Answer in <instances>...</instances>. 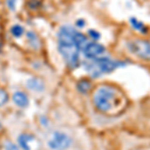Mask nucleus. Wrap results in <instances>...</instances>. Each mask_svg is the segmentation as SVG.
Returning <instances> with one entry per match:
<instances>
[{
    "label": "nucleus",
    "mask_w": 150,
    "mask_h": 150,
    "mask_svg": "<svg viewBox=\"0 0 150 150\" xmlns=\"http://www.w3.org/2000/svg\"><path fill=\"white\" fill-rule=\"evenodd\" d=\"M87 37L91 39V41H97L98 42L101 39V33L96 29H89L87 31Z\"/></svg>",
    "instance_id": "f8f14e48"
},
{
    "label": "nucleus",
    "mask_w": 150,
    "mask_h": 150,
    "mask_svg": "<svg viewBox=\"0 0 150 150\" xmlns=\"http://www.w3.org/2000/svg\"><path fill=\"white\" fill-rule=\"evenodd\" d=\"M92 102L98 112L117 115L126 107V97L121 90L111 84H102L94 90Z\"/></svg>",
    "instance_id": "f257e3e1"
},
{
    "label": "nucleus",
    "mask_w": 150,
    "mask_h": 150,
    "mask_svg": "<svg viewBox=\"0 0 150 150\" xmlns=\"http://www.w3.org/2000/svg\"><path fill=\"white\" fill-rule=\"evenodd\" d=\"M26 36H27V39L29 41V43L31 44V46L34 47V48H38V45H39V41H38L37 35H36L34 32H28Z\"/></svg>",
    "instance_id": "4468645a"
},
{
    "label": "nucleus",
    "mask_w": 150,
    "mask_h": 150,
    "mask_svg": "<svg viewBox=\"0 0 150 150\" xmlns=\"http://www.w3.org/2000/svg\"><path fill=\"white\" fill-rule=\"evenodd\" d=\"M40 5L39 0H29L28 1V7L31 9H36Z\"/></svg>",
    "instance_id": "dca6fc26"
},
{
    "label": "nucleus",
    "mask_w": 150,
    "mask_h": 150,
    "mask_svg": "<svg viewBox=\"0 0 150 150\" xmlns=\"http://www.w3.org/2000/svg\"><path fill=\"white\" fill-rule=\"evenodd\" d=\"M28 89L34 91V92H42L45 88V84L41 79L39 78H31L29 79L26 83Z\"/></svg>",
    "instance_id": "0eeeda50"
},
{
    "label": "nucleus",
    "mask_w": 150,
    "mask_h": 150,
    "mask_svg": "<svg viewBox=\"0 0 150 150\" xmlns=\"http://www.w3.org/2000/svg\"><path fill=\"white\" fill-rule=\"evenodd\" d=\"M73 139L66 132L56 130L48 140V146L52 150H67L71 147Z\"/></svg>",
    "instance_id": "39448f33"
},
{
    "label": "nucleus",
    "mask_w": 150,
    "mask_h": 150,
    "mask_svg": "<svg viewBox=\"0 0 150 150\" xmlns=\"http://www.w3.org/2000/svg\"><path fill=\"white\" fill-rule=\"evenodd\" d=\"M85 25H86V21L84 20L83 18H79L75 21V26H76V28H79V29L84 28Z\"/></svg>",
    "instance_id": "a211bd4d"
},
{
    "label": "nucleus",
    "mask_w": 150,
    "mask_h": 150,
    "mask_svg": "<svg viewBox=\"0 0 150 150\" xmlns=\"http://www.w3.org/2000/svg\"><path fill=\"white\" fill-rule=\"evenodd\" d=\"M81 53L85 57V59L91 60L105 54L106 47L97 41H88L82 48Z\"/></svg>",
    "instance_id": "423d86ee"
},
{
    "label": "nucleus",
    "mask_w": 150,
    "mask_h": 150,
    "mask_svg": "<svg viewBox=\"0 0 150 150\" xmlns=\"http://www.w3.org/2000/svg\"><path fill=\"white\" fill-rule=\"evenodd\" d=\"M10 32H11V34L14 36V37L19 38L24 33V28L21 25L16 24V25H13L10 28Z\"/></svg>",
    "instance_id": "ddd939ff"
},
{
    "label": "nucleus",
    "mask_w": 150,
    "mask_h": 150,
    "mask_svg": "<svg viewBox=\"0 0 150 150\" xmlns=\"http://www.w3.org/2000/svg\"><path fill=\"white\" fill-rule=\"evenodd\" d=\"M4 148H5V150H19L18 147L10 141H6L4 143Z\"/></svg>",
    "instance_id": "f3484780"
},
{
    "label": "nucleus",
    "mask_w": 150,
    "mask_h": 150,
    "mask_svg": "<svg viewBox=\"0 0 150 150\" xmlns=\"http://www.w3.org/2000/svg\"><path fill=\"white\" fill-rule=\"evenodd\" d=\"M76 87H77V90H78L80 93L86 94L91 90V88H92V84H91L90 80L84 78V79H81V80H79L78 82H77Z\"/></svg>",
    "instance_id": "9b49d317"
},
{
    "label": "nucleus",
    "mask_w": 150,
    "mask_h": 150,
    "mask_svg": "<svg viewBox=\"0 0 150 150\" xmlns=\"http://www.w3.org/2000/svg\"><path fill=\"white\" fill-rule=\"evenodd\" d=\"M77 29L69 25H63L57 32V45L58 51L63 57L65 63L70 69H75L81 64L80 53L75 39Z\"/></svg>",
    "instance_id": "f03ea898"
},
{
    "label": "nucleus",
    "mask_w": 150,
    "mask_h": 150,
    "mask_svg": "<svg viewBox=\"0 0 150 150\" xmlns=\"http://www.w3.org/2000/svg\"><path fill=\"white\" fill-rule=\"evenodd\" d=\"M81 64L92 78H99L103 75L112 73L115 70L124 67L126 62L104 54L91 60L85 59L84 61H81Z\"/></svg>",
    "instance_id": "7ed1b4c3"
},
{
    "label": "nucleus",
    "mask_w": 150,
    "mask_h": 150,
    "mask_svg": "<svg viewBox=\"0 0 150 150\" xmlns=\"http://www.w3.org/2000/svg\"><path fill=\"white\" fill-rule=\"evenodd\" d=\"M16 1L17 0H6V5L10 9L11 11L15 10V7H16Z\"/></svg>",
    "instance_id": "6ab92c4d"
},
{
    "label": "nucleus",
    "mask_w": 150,
    "mask_h": 150,
    "mask_svg": "<svg viewBox=\"0 0 150 150\" xmlns=\"http://www.w3.org/2000/svg\"><path fill=\"white\" fill-rule=\"evenodd\" d=\"M7 100H8V94L6 93L5 90L0 88V106L4 105L7 102Z\"/></svg>",
    "instance_id": "2eb2a0df"
},
{
    "label": "nucleus",
    "mask_w": 150,
    "mask_h": 150,
    "mask_svg": "<svg viewBox=\"0 0 150 150\" xmlns=\"http://www.w3.org/2000/svg\"><path fill=\"white\" fill-rule=\"evenodd\" d=\"M12 100L19 107H26L29 104L28 96L24 92H21V91H17V92L14 93L13 96H12Z\"/></svg>",
    "instance_id": "6e6552de"
},
{
    "label": "nucleus",
    "mask_w": 150,
    "mask_h": 150,
    "mask_svg": "<svg viewBox=\"0 0 150 150\" xmlns=\"http://www.w3.org/2000/svg\"><path fill=\"white\" fill-rule=\"evenodd\" d=\"M129 23L133 27V29L138 31L141 34H146V33L148 32V27H147L142 21H140L139 19H137L136 17H130Z\"/></svg>",
    "instance_id": "9d476101"
},
{
    "label": "nucleus",
    "mask_w": 150,
    "mask_h": 150,
    "mask_svg": "<svg viewBox=\"0 0 150 150\" xmlns=\"http://www.w3.org/2000/svg\"><path fill=\"white\" fill-rule=\"evenodd\" d=\"M126 49L140 60L150 61V40L145 38H132L126 41Z\"/></svg>",
    "instance_id": "20e7f679"
},
{
    "label": "nucleus",
    "mask_w": 150,
    "mask_h": 150,
    "mask_svg": "<svg viewBox=\"0 0 150 150\" xmlns=\"http://www.w3.org/2000/svg\"><path fill=\"white\" fill-rule=\"evenodd\" d=\"M0 128H1V124H0Z\"/></svg>",
    "instance_id": "aec40b11"
},
{
    "label": "nucleus",
    "mask_w": 150,
    "mask_h": 150,
    "mask_svg": "<svg viewBox=\"0 0 150 150\" xmlns=\"http://www.w3.org/2000/svg\"><path fill=\"white\" fill-rule=\"evenodd\" d=\"M143 150H148V149H143Z\"/></svg>",
    "instance_id": "412c9836"
},
{
    "label": "nucleus",
    "mask_w": 150,
    "mask_h": 150,
    "mask_svg": "<svg viewBox=\"0 0 150 150\" xmlns=\"http://www.w3.org/2000/svg\"><path fill=\"white\" fill-rule=\"evenodd\" d=\"M34 137L30 134H26V133H23V134H20L18 137V143L20 145V147L23 150H31L30 147V143L32 141H34Z\"/></svg>",
    "instance_id": "1a4fd4ad"
}]
</instances>
